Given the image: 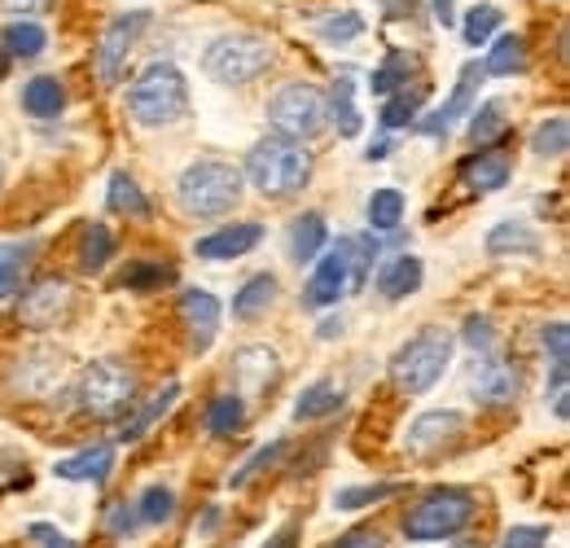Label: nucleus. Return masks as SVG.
Segmentation results:
<instances>
[{"label": "nucleus", "mask_w": 570, "mask_h": 548, "mask_svg": "<svg viewBox=\"0 0 570 548\" xmlns=\"http://www.w3.org/2000/svg\"><path fill=\"white\" fill-rule=\"evenodd\" d=\"M264 198H289L312 180V154L298 140L264 137L246 154V176Z\"/></svg>", "instance_id": "1"}, {"label": "nucleus", "mask_w": 570, "mask_h": 548, "mask_svg": "<svg viewBox=\"0 0 570 548\" xmlns=\"http://www.w3.org/2000/svg\"><path fill=\"white\" fill-rule=\"evenodd\" d=\"M189 110V84L176 62H154L141 70V79L128 92V115L141 128H167Z\"/></svg>", "instance_id": "2"}, {"label": "nucleus", "mask_w": 570, "mask_h": 548, "mask_svg": "<svg viewBox=\"0 0 570 548\" xmlns=\"http://www.w3.org/2000/svg\"><path fill=\"white\" fill-rule=\"evenodd\" d=\"M242 172L233 163H219V158H203V163H189L176 180V194H180V206L189 215H203V219H215L224 211L242 203Z\"/></svg>", "instance_id": "3"}, {"label": "nucleus", "mask_w": 570, "mask_h": 548, "mask_svg": "<svg viewBox=\"0 0 570 548\" xmlns=\"http://www.w3.org/2000/svg\"><path fill=\"white\" fill-rule=\"evenodd\" d=\"M448 364H452V334L448 330H422L417 339H409L391 355V382L409 395H422L443 378Z\"/></svg>", "instance_id": "4"}, {"label": "nucleus", "mask_w": 570, "mask_h": 548, "mask_svg": "<svg viewBox=\"0 0 570 548\" xmlns=\"http://www.w3.org/2000/svg\"><path fill=\"white\" fill-rule=\"evenodd\" d=\"M474 518V496L465 487H434L430 496H422L409 518H404V536L426 545V540H448L456 536L465 522Z\"/></svg>", "instance_id": "5"}, {"label": "nucleus", "mask_w": 570, "mask_h": 548, "mask_svg": "<svg viewBox=\"0 0 570 548\" xmlns=\"http://www.w3.org/2000/svg\"><path fill=\"white\" fill-rule=\"evenodd\" d=\"M268 67H273V45L264 36H246V31L219 36L203 58V70L224 88H242V84L259 79Z\"/></svg>", "instance_id": "6"}, {"label": "nucleus", "mask_w": 570, "mask_h": 548, "mask_svg": "<svg viewBox=\"0 0 570 548\" xmlns=\"http://www.w3.org/2000/svg\"><path fill=\"white\" fill-rule=\"evenodd\" d=\"M137 400V378L128 364L119 360H97L83 369L79 378V404L92 417H119L128 412V404Z\"/></svg>", "instance_id": "7"}, {"label": "nucleus", "mask_w": 570, "mask_h": 548, "mask_svg": "<svg viewBox=\"0 0 570 548\" xmlns=\"http://www.w3.org/2000/svg\"><path fill=\"white\" fill-rule=\"evenodd\" d=\"M268 124L282 140H307L325 128V97L312 84H285L268 106Z\"/></svg>", "instance_id": "8"}, {"label": "nucleus", "mask_w": 570, "mask_h": 548, "mask_svg": "<svg viewBox=\"0 0 570 548\" xmlns=\"http://www.w3.org/2000/svg\"><path fill=\"white\" fill-rule=\"evenodd\" d=\"M67 307H71V285L62 276H45V281H36V285L22 290L18 321L31 325V330H49V325H58L67 316Z\"/></svg>", "instance_id": "9"}, {"label": "nucleus", "mask_w": 570, "mask_h": 548, "mask_svg": "<svg viewBox=\"0 0 570 548\" xmlns=\"http://www.w3.org/2000/svg\"><path fill=\"white\" fill-rule=\"evenodd\" d=\"M347 290H352V281H347V260H343V246H334V251H325V255L316 260V268L307 276V285H303V307H312V312L338 307Z\"/></svg>", "instance_id": "10"}, {"label": "nucleus", "mask_w": 570, "mask_h": 548, "mask_svg": "<svg viewBox=\"0 0 570 548\" xmlns=\"http://www.w3.org/2000/svg\"><path fill=\"white\" fill-rule=\"evenodd\" d=\"M145 31V13H124L106 27L101 36V49H97V70H101V84H119L124 79V67H128V53L137 45V36Z\"/></svg>", "instance_id": "11"}, {"label": "nucleus", "mask_w": 570, "mask_h": 548, "mask_svg": "<svg viewBox=\"0 0 570 548\" xmlns=\"http://www.w3.org/2000/svg\"><path fill=\"white\" fill-rule=\"evenodd\" d=\"M461 430H465V417L461 412H422L413 425H409V452H417V457H430V452H439V448H448V443H456L461 439Z\"/></svg>", "instance_id": "12"}, {"label": "nucleus", "mask_w": 570, "mask_h": 548, "mask_svg": "<svg viewBox=\"0 0 570 548\" xmlns=\"http://www.w3.org/2000/svg\"><path fill=\"white\" fill-rule=\"evenodd\" d=\"M470 391H474V400H479V404H488V409H504V404H513V400H518L522 378H518V369H513V364H504V360H488V364H479V369H474Z\"/></svg>", "instance_id": "13"}, {"label": "nucleus", "mask_w": 570, "mask_h": 548, "mask_svg": "<svg viewBox=\"0 0 570 548\" xmlns=\"http://www.w3.org/2000/svg\"><path fill=\"white\" fill-rule=\"evenodd\" d=\"M259 242H264V228L259 224H228V228H215V233H207L198 242V260H242Z\"/></svg>", "instance_id": "14"}, {"label": "nucleus", "mask_w": 570, "mask_h": 548, "mask_svg": "<svg viewBox=\"0 0 570 548\" xmlns=\"http://www.w3.org/2000/svg\"><path fill=\"white\" fill-rule=\"evenodd\" d=\"M180 312H185V325H189L194 351L203 355V351L215 343V330H219V303H215V294H207V290H185Z\"/></svg>", "instance_id": "15"}, {"label": "nucleus", "mask_w": 570, "mask_h": 548, "mask_svg": "<svg viewBox=\"0 0 570 548\" xmlns=\"http://www.w3.org/2000/svg\"><path fill=\"white\" fill-rule=\"evenodd\" d=\"M479 84H483V67H479V62H470V67L461 70V84H456L452 101H448L443 110H434V115L422 119V133H426V137H443V133H448V128H452V124L474 106V88H479Z\"/></svg>", "instance_id": "16"}, {"label": "nucleus", "mask_w": 570, "mask_h": 548, "mask_svg": "<svg viewBox=\"0 0 570 548\" xmlns=\"http://www.w3.org/2000/svg\"><path fill=\"white\" fill-rule=\"evenodd\" d=\"M22 110L36 115V119H53L67 110V88L53 79V75H36L27 88H22Z\"/></svg>", "instance_id": "17"}, {"label": "nucleus", "mask_w": 570, "mask_h": 548, "mask_svg": "<svg viewBox=\"0 0 570 548\" xmlns=\"http://www.w3.org/2000/svg\"><path fill=\"white\" fill-rule=\"evenodd\" d=\"M233 369H237V382L246 386V391H264L273 378H277V355L268 351V346H246V351H237L233 355Z\"/></svg>", "instance_id": "18"}, {"label": "nucleus", "mask_w": 570, "mask_h": 548, "mask_svg": "<svg viewBox=\"0 0 570 548\" xmlns=\"http://www.w3.org/2000/svg\"><path fill=\"white\" fill-rule=\"evenodd\" d=\"M110 470H115V448H88L71 461H58L53 474L67 482H101Z\"/></svg>", "instance_id": "19"}, {"label": "nucleus", "mask_w": 570, "mask_h": 548, "mask_svg": "<svg viewBox=\"0 0 570 548\" xmlns=\"http://www.w3.org/2000/svg\"><path fill=\"white\" fill-rule=\"evenodd\" d=\"M325 215H316V211H307V215H298L294 224H289V255L298 260V264H312L316 255H321V246H325Z\"/></svg>", "instance_id": "20"}, {"label": "nucleus", "mask_w": 570, "mask_h": 548, "mask_svg": "<svg viewBox=\"0 0 570 548\" xmlns=\"http://www.w3.org/2000/svg\"><path fill=\"white\" fill-rule=\"evenodd\" d=\"M417 285H422V260H413V255H400L377 273V294L382 299H409Z\"/></svg>", "instance_id": "21"}, {"label": "nucleus", "mask_w": 570, "mask_h": 548, "mask_svg": "<svg viewBox=\"0 0 570 548\" xmlns=\"http://www.w3.org/2000/svg\"><path fill=\"white\" fill-rule=\"evenodd\" d=\"M509 158L504 154H474L465 167H461V176H465V185L470 189H479V194H492V189H504V180H509Z\"/></svg>", "instance_id": "22"}, {"label": "nucleus", "mask_w": 570, "mask_h": 548, "mask_svg": "<svg viewBox=\"0 0 570 548\" xmlns=\"http://www.w3.org/2000/svg\"><path fill=\"white\" fill-rule=\"evenodd\" d=\"M277 299V281L273 276H250L237 294H233V316L237 321H255L268 312V303Z\"/></svg>", "instance_id": "23"}, {"label": "nucleus", "mask_w": 570, "mask_h": 548, "mask_svg": "<svg viewBox=\"0 0 570 548\" xmlns=\"http://www.w3.org/2000/svg\"><path fill=\"white\" fill-rule=\"evenodd\" d=\"M540 251V237L527 228V224H497L492 233H488V255H535Z\"/></svg>", "instance_id": "24"}, {"label": "nucleus", "mask_w": 570, "mask_h": 548, "mask_svg": "<svg viewBox=\"0 0 570 548\" xmlns=\"http://www.w3.org/2000/svg\"><path fill=\"white\" fill-rule=\"evenodd\" d=\"M343 409V386L338 382H312L303 395H298V404H294V417L298 421H312V417H330V412Z\"/></svg>", "instance_id": "25"}, {"label": "nucleus", "mask_w": 570, "mask_h": 548, "mask_svg": "<svg viewBox=\"0 0 570 548\" xmlns=\"http://www.w3.org/2000/svg\"><path fill=\"white\" fill-rule=\"evenodd\" d=\"M45 45H49V36H45V27L40 22H9L4 27V53L9 58H40L45 53Z\"/></svg>", "instance_id": "26"}, {"label": "nucleus", "mask_w": 570, "mask_h": 548, "mask_svg": "<svg viewBox=\"0 0 570 548\" xmlns=\"http://www.w3.org/2000/svg\"><path fill=\"white\" fill-rule=\"evenodd\" d=\"M522 67H527V40L513 31V36H500L497 45H492V53L483 62V75H518Z\"/></svg>", "instance_id": "27"}, {"label": "nucleus", "mask_w": 570, "mask_h": 548, "mask_svg": "<svg viewBox=\"0 0 570 548\" xmlns=\"http://www.w3.org/2000/svg\"><path fill=\"white\" fill-rule=\"evenodd\" d=\"M422 101H426V92H422V88H400V92H395V97L382 106V128H386V133L409 128V124L417 119Z\"/></svg>", "instance_id": "28"}, {"label": "nucleus", "mask_w": 570, "mask_h": 548, "mask_svg": "<svg viewBox=\"0 0 570 548\" xmlns=\"http://www.w3.org/2000/svg\"><path fill=\"white\" fill-rule=\"evenodd\" d=\"M325 115H334V124H338V133H343V137H356L360 133L356 84H352V75H343V79L334 84V97H330V110H325Z\"/></svg>", "instance_id": "29"}, {"label": "nucleus", "mask_w": 570, "mask_h": 548, "mask_svg": "<svg viewBox=\"0 0 570 548\" xmlns=\"http://www.w3.org/2000/svg\"><path fill=\"white\" fill-rule=\"evenodd\" d=\"M500 22H504V13H500L497 4H474V9L465 13L461 36H465V45H470V49H479V45H488V40L497 36Z\"/></svg>", "instance_id": "30"}, {"label": "nucleus", "mask_w": 570, "mask_h": 548, "mask_svg": "<svg viewBox=\"0 0 570 548\" xmlns=\"http://www.w3.org/2000/svg\"><path fill=\"white\" fill-rule=\"evenodd\" d=\"M242 421H246V404H242V395H219L212 409H207V434L224 439V434L242 430Z\"/></svg>", "instance_id": "31"}, {"label": "nucleus", "mask_w": 570, "mask_h": 548, "mask_svg": "<svg viewBox=\"0 0 570 548\" xmlns=\"http://www.w3.org/2000/svg\"><path fill=\"white\" fill-rule=\"evenodd\" d=\"M400 219H404V194H400V189H377V194L368 198V224H373L377 233H391Z\"/></svg>", "instance_id": "32"}, {"label": "nucleus", "mask_w": 570, "mask_h": 548, "mask_svg": "<svg viewBox=\"0 0 570 548\" xmlns=\"http://www.w3.org/2000/svg\"><path fill=\"white\" fill-rule=\"evenodd\" d=\"M110 206H115L119 215H132V219L149 215V203L141 198V189H137V180H132L128 172H115V176H110Z\"/></svg>", "instance_id": "33"}, {"label": "nucleus", "mask_w": 570, "mask_h": 548, "mask_svg": "<svg viewBox=\"0 0 570 548\" xmlns=\"http://www.w3.org/2000/svg\"><path fill=\"white\" fill-rule=\"evenodd\" d=\"M110 255H115V237H110V228H106V224H92V228L83 233L79 264H83L88 273H97V268H106V264H110Z\"/></svg>", "instance_id": "34"}, {"label": "nucleus", "mask_w": 570, "mask_h": 548, "mask_svg": "<svg viewBox=\"0 0 570 548\" xmlns=\"http://www.w3.org/2000/svg\"><path fill=\"white\" fill-rule=\"evenodd\" d=\"M567 145H570V128L562 115H558V119H544V124L535 128V137H531V149H535L540 158H562Z\"/></svg>", "instance_id": "35"}, {"label": "nucleus", "mask_w": 570, "mask_h": 548, "mask_svg": "<svg viewBox=\"0 0 570 548\" xmlns=\"http://www.w3.org/2000/svg\"><path fill=\"white\" fill-rule=\"evenodd\" d=\"M176 395H180V386H176V382H171V386H163V391H158V395L149 400V409H145L141 417L132 421V425H124V434H119V443H132V439H141L145 430H149V425H154V421H158L163 412H167V409H171V404H176Z\"/></svg>", "instance_id": "36"}, {"label": "nucleus", "mask_w": 570, "mask_h": 548, "mask_svg": "<svg viewBox=\"0 0 570 548\" xmlns=\"http://www.w3.org/2000/svg\"><path fill=\"white\" fill-rule=\"evenodd\" d=\"M470 137L479 140V145H497V140L504 137V106H500V101H488V106L474 110Z\"/></svg>", "instance_id": "37"}, {"label": "nucleus", "mask_w": 570, "mask_h": 548, "mask_svg": "<svg viewBox=\"0 0 570 548\" xmlns=\"http://www.w3.org/2000/svg\"><path fill=\"white\" fill-rule=\"evenodd\" d=\"M400 491V482H368V487H347L334 496L338 509H360V505H377V500H391Z\"/></svg>", "instance_id": "38"}, {"label": "nucleus", "mask_w": 570, "mask_h": 548, "mask_svg": "<svg viewBox=\"0 0 570 548\" xmlns=\"http://www.w3.org/2000/svg\"><path fill=\"white\" fill-rule=\"evenodd\" d=\"M171 509H176V496H171L167 487H145L141 505H137V513H141V522H149V527H158V522H167V518H171Z\"/></svg>", "instance_id": "39"}, {"label": "nucleus", "mask_w": 570, "mask_h": 548, "mask_svg": "<svg viewBox=\"0 0 570 548\" xmlns=\"http://www.w3.org/2000/svg\"><path fill=\"white\" fill-rule=\"evenodd\" d=\"M409 70L413 62H404V58H391L382 70H373V92L377 97H391V92H400V88H409Z\"/></svg>", "instance_id": "40"}, {"label": "nucleus", "mask_w": 570, "mask_h": 548, "mask_svg": "<svg viewBox=\"0 0 570 548\" xmlns=\"http://www.w3.org/2000/svg\"><path fill=\"white\" fill-rule=\"evenodd\" d=\"M321 36H325L330 45H347V40L364 36V22H360V13H334V18L321 22Z\"/></svg>", "instance_id": "41"}, {"label": "nucleus", "mask_w": 570, "mask_h": 548, "mask_svg": "<svg viewBox=\"0 0 570 548\" xmlns=\"http://www.w3.org/2000/svg\"><path fill=\"white\" fill-rule=\"evenodd\" d=\"M461 334H465V343L474 346V351H492V346H497V325H492V316H470Z\"/></svg>", "instance_id": "42"}, {"label": "nucleus", "mask_w": 570, "mask_h": 548, "mask_svg": "<svg viewBox=\"0 0 570 548\" xmlns=\"http://www.w3.org/2000/svg\"><path fill=\"white\" fill-rule=\"evenodd\" d=\"M167 281H171V268H163V264H137V273L124 276L128 290H149V285H167Z\"/></svg>", "instance_id": "43"}, {"label": "nucleus", "mask_w": 570, "mask_h": 548, "mask_svg": "<svg viewBox=\"0 0 570 548\" xmlns=\"http://www.w3.org/2000/svg\"><path fill=\"white\" fill-rule=\"evenodd\" d=\"M22 251H0V299H9L18 290V276H22Z\"/></svg>", "instance_id": "44"}, {"label": "nucleus", "mask_w": 570, "mask_h": 548, "mask_svg": "<svg viewBox=\"0 0 570 548\" xmlns=\"http://www.w3.org/2000/svg\"><path fill=\"white\" fill-rule=\"evenodd\" d=\"M544 545H549V527H513L500 548H544Z\"/></svg>", "instance_id": "45"}, {"label": "nucleus", "mask_w": 570, "mask_h": 548, "mask_svg": "<svg viewBox=\"0 0 570 548\" xmlns=\"http://www.w3.org/2000/svg\"><path fill=\"white\" fill-rule=\"evenodd\" d=\"M544 351H553V369H567V321H553L544 330Z\"/></svg>", "instance_id": "46"}, {"label": "nucleus", "mask_w": 570, "mask_h": 548, "mask_svg": "<svg viewBox=\"0 0 570 548\" xmlns=\"http://www.w3.org/2000/svg\"><path fill=\"white\" fill-rule=\"evenodd\" d=\"M277 457H282V443H273V448H264V452H255V457H250V461H246V466H242V470H237V474H233V487H242V482L250 479V474H255V470H264V466H273V461H277Z\"/></svg>", "instance_id": "47"}, {"label": "nucleus", "mask_w": 570, "mask_h": 548, "mask_svg": "<svg viewBox=\"0 0 570 548\" xmlns=\"http://www.w3.org/2000/svg\"><path fill=\"white\" fill-rule=\"evenodd\" d=\"M334 548H386V540L373 527H356V531H347Z\"/></svg>", "instance_id": "48"}, {"label": "nucleus", "mask_w": 570, "mask_h": 548, "mask_svg": "<svg viewBox=\"0 0 570 548\" xmlns=\"http://www.w3.org/2000/svg\"><path fill=\"white\" fill-rule=\"evenodd\" d=\"M27 536H31V540H40V545H45V548H75L71 536H62V531H53L49 522H36V527H31Z\"/></svg>", "instance_id": "49"}, {"label": "nucleus", "mask_w": 570, "mask_h": 548, "mask_svg": "<svg viewBox=\"0 0 570 548\" xmlns=\"http://www.w3.org/2000/svg\"><path fill=\"white\" fill-rule=\"evenodd\" d=\"M294 540H298V527L289 522V527H282V531L268 540V548H294Z\"/></svg>", "instance_id": "50"}, {"label": "nucleus", "mask_w": 570, "mask_h": 548, "mask_svg": "<svg viewBox=\"0 0 570 548\" xmlns=\"http://www.w3.org/2000/svg\"><path fill=\"white\" fill-rule=\"evenodd\" d=\"M110 527H115V531H132V527H137V518H132V509H115V518H110Z\"/></svg>", "instance_id": "51"}, {"label": "nucleus", "mask_w": 570, "mask_h": 548, "mask_svg": "<svg viewBox=\"0 0 570 548\" xmlns=\"http://www.w3.org/2000/svg\"><path fill=\"white\" fill-rule=\"evenodd\" d=\"M9 9H18V13H36V9H45V4H53V0H4Z\"/></svg>", "instance_id": "52"}, {"label": "nucleus", "mask_w": 570, "mask_h": 548, "mask_svg": "<svg viewBox=\"0 0 570 548\" xmlns=\"http://www.w3.org/2000/svg\"><path fill=\"white\" fill-rule=\"evenodd\" d=\"M434 18L448 27V22H452V0H434Z\"/></svg>", "instance_id": "53"}, {"label": "nucleus", "mask_w": 570, "mask_h": 548, "mask_svg": "<svg viewBox=\"0 0 570 548\" xmlns=\"http://www.w3.org/2000/svg\"><path fill=\"white\" fill-rule=\"evenodd\" d=\"M386 154H391V140H373V145H368V163H373V158H386Z\"/></svg>", "instance_id": "54"}, {"label": "nucleus", "mask_w": 570, "mask_h": 548, "mask_svg": "<svg viewBox=\"0 0 570 548\" xmlns=\"http://www.w3.org/2000/svg\"><path fill=\"white\" fill-rule=\"evenodd\" d=\"M334 334H343V321H325L321 325V339H334Z\"/></svg>", "instance_id": "55"}, {"label": "nucleus", "mask_w": 570, "mask_h": 548, "mask_svg": "<svg viewBox=\"0 0 570 548\" xmlns=\"http://www.w3.org/2000/svg\"><path fill=\"white\" fill-rule=\"evenodd\" d=\"M4 75H9V53L0 49V79H4Z\"/></svg>", "instance_id": "56"}, {"label": "nucleus", "mask_w": 570, "mask_h": 548, "mask_svg": "<svg viewBox=\"0 0 570 548\" xmlns=\"http://www.w3.org/2000/svg\"><path fill=\"white\" fill-rule=\"evenodd\" d=\"M461 548H474V545H461Z\"/></svg>", "instance_id": "57"}]
</instances>
